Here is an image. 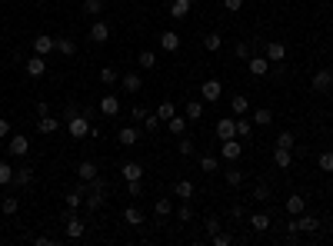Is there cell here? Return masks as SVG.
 I'll return each mask as SVG.
<instances>
[{"label": "cell", "instance_id": "e0dca14e", "mask_svg": "<svg viewBox=\"0 0 333 246\" xmlns=\"http://www.w3.org/2000/svg\"><path fill=\"white\" fill-rule=\"evenodd\" d=\"M100 113H103V117H120V100H117L113 93L100 97Z\"/></svg>", "mask_w": 333, "mask_h": 246}, {"label": "cell", "instance_id": "91938a15", "mask_svg": "<svg viewBox=\"0 0 333 246\" xmlns=\"http://www.w3.org/2000/svg\"><path fill=\"white\" fill-rule=\"evenodd\" d=\"M54 240H50V236H33V246H50Z\"/></svg>", "mask_w": 333, "mask_h": 246}, {"label": "cell", "instance_id": "52a82bcc", "mask_svg": "<svg viewBox=\"0 0 333 246\" xmlns=\"http://www.w3.org/2000/svg\"><path fill=\"white\" fill-rule=\"evenodd\" d=\"M220 93H223L220 80H203V87H200V97H203V103H217V100H220Z\"/></svg>", "mask_w": 333, "mask_h": 246}, {"label": "cell", "instance_id": "74e56055", "mask_svg": "<svg viewBox=\"0 0 333 246\" xmlns=\"http://www.w3.org/2000/svg\"><path fill=\"white\" fill-rule=\"evenodd\" d=\"M83 13H87V17H100L103 13V0H83Z\"/></svg>", "mask_w": 333, "mask_h": 246}, {"label": "cell", "instance_id": "30bf717a", "mask_svg": "<svg viewBox=\"0 0 333 246\" xmlns=\"http://www.w3.org/2000/svg\"><path fill=\"white\" fill-rule=\"evenodd\" d=\"M333 87V70H317L313 73V90L317 93H330Z\"/></svg>", "mask_w": 333, "mask_h": 246}, {"label": "cell", "instance_id": "44dd1931", "mask_svg": "<svg viewBox=\"0 0 333 246\" xmlns=\"http://www.w3.org/2000/svg\"><path fill=\"white\" fill-rule=\"evenodd\" d=\"M124 90H127V93H140V90H144V80H140V73H137V70L124 73Z\"/></svg>", "mask_w": 333, "mask_h": 246}, {"label": "cell", "instance_id": "d6986e66", "mask_svg": "<svg viewBox=\"0 0 333 246\" xmlns=\"http://www.w3.org/2000/svg\"><path fill=\"white\" fill-rule=\"evenodd\" d=\"M190 10H194L190 0H170V17H173V20H183Z\"/></svg>", "mask_w": 333, "mask_h": 246}, {"label": "cell", "instance_id": "ab89813d", "mask_svg": "<svg viewBox=\"0 0 333 246\" xmlns=\"http://www.w3.org/2000/svg\"><path fill=\"white\" fill-rule=\"evenodd\" d=\"M253 123H257V126H270L273 123V110H257V113H253Z\"/></svg>", "mask_w": 333, "mask_h": 246}, {"label": "cell", "instance_id": "d4e9b609", "mask_svg": "<svg viewBox=\"0 0 333 246\" xmlns=\"http://www.w3.org/2000/svg\"><path fill=\"white\" fill-rule=\"evenodd\" d=\"M250 226L257 230V233H267V230L273 226V220H270L267 213H253V216H250Z\"/></svg>", "mask_w": 333, "mask_h": 246}, {"label": "cell", "instance_id": "be15d7a7", "mask_svg": "<svg viewBox=\"0 0 333 246\" xmlns=\"http://www.w3.org/2000/svg\"><path fill=\"white\" fill-rule=\"evenodd\" d=\"M330 93H333V87H330Z\"/></svg>", "mask_w": 333, "mask_h": 246}, {"label": "cell", "instance_id": "94428289", "mask_svg": "<svg viewBox=\"0 0 333 246\" xmlns=\"http://www.w3.org/2000/svg\"><path fill=\"white\" fill-rule=\"evenodd\" d=\"M130 117H137V120H144V117H147V110H144V107H133V110H130Z\"/></svg>", "mask_w": 333, "mask_h": 246}, {"label": "cell", "instance_id": "f546056e", "mask_svg": "<svg viewBox=\"0 0 333 246\" xmlns=\"http://www.w3.org/2000/svg\"><path fill=\"white\" fill-rule=\"evenodd\" d=\"M77 177H80L83 183H87V180H94V177H97V163H90V160H83V163L77 166Z\"/></svg>", "mask_w": 333, "mask_h": 246}, {"label": "cell", "instance_id": "d590c367", "mask_svg": "<svg viewBox=\"0 0 333 246\" xmlns=\"http://www.w3.org/2000/svg\"><path fill=\"white\" fill-rule=\"evenodd\" d=\"M200 117H203V100H190L187 103V120H200Z\"/></svg>", "mask_w": 333, "mask_h": 246}, {"label": "cell", "instance_id": "f907efd6", "mask_svg": "<svg viewBox=\"0 0 333 246\" xmlns=\"http://www.w3.org/2000/svg\"><path fill=\"white\" fill-rule=\"evenodd\" d=\"M190 216H194V210H190V203H187V200H183V206H180V210H177V220H180V223H187V220H190Z\"/></svg>", "mask_w": 333, "mask_h": 246}, {"label": "cell", "instance_id": "f35d334b", "mask_svg": "<svg viewBox=\"0 0 333 246\" xmlns=\"http://www.w3.org/2000/svg\"><path fill=\"white\" fill-rule=\"evenodd\" d=\"M317 166H320L323 173H333V150H323L320 157H317Z\"/></svg>", "mask_w": 333, "mask_h": 246}, {"label": "cell", "instance_id": "4316f807", "mask_svg": "<svg viewBox=\"0 0 333 246\" xmlns=\"http://www.w3.org/2000/svg\"><path fill=\"white\" fill-rule=\"evenodd\" d=\"M37 130L40 133H57V130H60V120L47 113V117H40V120H37Z\"/></svg>", "mask_w": 333, "mask_h": 246}, {"label": "cell", "instance_id": "681fc988", "mask_svg": "<svg viewBox=\"0 0 333 246\" xmlns=\"http://www.w3.org/2000/svg\"><path fill=\"white\" fill-rule=\"evenodd\" d=\"M253 200H260V203H267V200H270V186H267V183H260L257 190H253Z\"/></svg>", "mask_w": 333, "mask_h": 246}, {"label": "cell", "instance_id": "7bdbcfd3", "mask_svg": "<svg viewBox=\"0 0 333 246\" xmlns=\"http://www.w3.org/2000/svg\"><path fill=\"white\" fill-rule=\"evenodd\" d=\"M7 183H13V166L7 160H0V186H7Z\"/></svg>", "mask_w": 333, "mask_h": 246}, {"label": "cell", "instance_id": "8992f818", "mask_svg": "<svg viewBox=\"0 0 333 246\" xmlns=\"http://www.w3.org/2000/svg\"><path fill=\"white\" fill-rule=\"evenodd\" d=\"M27 150H30V140H27L24 133H13L10 143H7V153H10V157H27Z\"/></svg>", "mask_w": 333, "mask_h": 246}, {"label": "cell", "instance_id": "f1b7e54d", "mask_svg": "<svg viewBox=\"0 0 333 246\" xmlns=\"http://www.w3.org/2000/svg\"><path fill=\"white\" fill-rule=\"evenodd\" d=\"M200 170L203 173H217V170H220V160H217L214 153H203V157H200Z\"/></svg>", "mask_w": 333, "mask_h": 246}, {"label": "cell", "instance_id": "83f0119b", "mask_svg": "<svg viewBox=\"0 0 333 246\" xmlns=\"http://www.w3.org/2000/svg\"><path fill=\"white\" fill-rule=\"evenodd\" d=\"M167 130L170 133H173V137H183V130H187V117H170V120H167Z\"/></svg>", "mask_w": 333, "mask_h": 246}, {"label": "cell", "instance_id": "db71d44e", "mask_svg": "<svg viewBox=\"0 0 333 246\" xmlns=\"http://www.w3.org/2000/svg\"><path fill=\"white\" fill-rule=\"evenodd\" d=\"M10 130H13L10 120H4V117H0V140H7V137H10Z\"/></svg>", "mask_w": 333, "mask_h": 246}, {"label": "cell", "instance_id": "c3c4849f", "mask_svg": "<svg viewBox=\"0 0 333 246\" xmlns=\"http://www.w3.org/2000/svg\"><path fill=\"white\" fill-rule=\"evenodd\" d=\"M223 180H226L230 186H240V183H243V173H240V170H226V173H223Z\"/></svg>", "mask_w": 333, "mask_h": 246}, {"label": "cell", "instance_id": "60d3db41", "mask_svg": "<svg viewBox=\"0 0 333 246\" xmlns=\"http://www.w3.org/2000/svg\"><path fill=\"white\" fill-rule=\"evenodd\" d=\"M177 113V107H173V103H170V100H164V103H160V107H157V117H160V123H167L170 120V117H173Z\"/></svg>", "mask_w": 333, "mask_h": 246}, {"label": "cell", "instance_id": "277c9868", "mask_svg": "<svg viewBox=\"0 0 333 246\" xmlns=\"http://www.w3.org/2000/svg\"><path fill=\"white\" fill-rule=\"evenodd\" d=\"M103 203H107V190H87V196H83V206H87V213L103 210Z\"/></svg>", "mask_w": 333, "mask_h": 246}, {"label": "cell", "instance_id": "6da1fadb", "mask_svg": "<svg viewBox=\"0 0 333 246\" xmlns=\"http://www.w3.org/2000/svg\"><path fill=\"white\" fill-rule=\"evenodd\" d=\"M60 223H63V230H67L70 240H83V236H87V223L77 216V210L67 206V210H63V216H60Z\"/></svg>", "mask_w": 333, "mask_h": 246}, {"label": "cell", "instance_id": "7c38bea8", "mask_svg": "<svg viewBox=\"0 0 333 246\" xmlns=\"http://www.w3.org/2000/svg\"><path fill=\"white\" fill-rule=\"evenodd\" d=\"M160 50L177 53V50H180V33H177V30H164V33H160Z\"/></svg>", "mask_w": 333, "mask_h": 246}, {"label": "cell", "instance_id": "ee69618b", "mask_svg": "<svg viewBox=\"0 0 333 246\" xmlns=\"http://www.w3.org/2000/svg\"><path fill=\"white\" fill-rule=\"evenodd\" d=\"M177 153H180V157H194V140L180 137V140H177Z\"/></svg>", "mask_w": 333, "mask_h": 246}, {"label": "cell", "instance_id": "3957f363", "mask_svg": "<svg viewBox=\"0 0 333 246\" xmlns=\"http://www.w3.org/2000/svg\"><path fill=\"white\" fill-rule=\"evenodd\" d=\"M220 157H223V160H230V163H233V160H240V157H243V140H240V137H233V140H220Z\"/></svg>", "mask_w": 333, "mask_h": 246}, {"label": "cell", "instance_id": "9f6ffc18", "mask_svg": "<svg viewBox=\"0 0 333 246\" xmlns=\"http://www.w3.org/2000/svg\"><path fill=\"white\" fill-rule=\"evenodd\" d=\"M233 53H237V57H247V53H250V47H247V44H243V40H240V44H237V47H233Z\"/></svg>", "mask_w": 333, "mask_h": 246}, {"label": "cell", "instance_id": "6f0895ef", "mask_svg": "<svg viewBox=\"0 0 333 246\" xmlns=\"http://www.w3.org/2000/svg\"><path fill=\"white\" fill-rule=\"evenodd\" d=\"M217 230H220V220H214V216H210V220H207V233H210V236H214V233H217Z\"/></svg>", "mask_w": 333, "mask_h": 246}, {"label": "cell", "instance_id": "8fae6325", "mask_svg": "<svg viewBox=\"0 0 333 246\" xmlns=\"http://www.w3.org/2000/svg\"><path fill=\"white\" fill-rule=\"evenodd\" d=\"M87 37L94 40V44H107V40H110V24H107V20H97V24L90 27Z\"/></svg>", "mask_w": 333, "mask_h": 246}, {"label": "cell", "instance_id": "2e32d148", "mask_svg": "<svg viewBox=\"0 0 333 246\" xmlns=\"http://www.w3.org/2000/svg\"><path fill=\"white\" fill-rule=\"evenodd\" d=\"M33 183V166H13V186H30Z\"/></svg>", "mask_w": 333, "mask_h": 246}, {"label": "cell", "instance_id": "11a10c76", "mask_svg": "<svg viewBox=\"0 0 333 246\" xmlns=\"http://www.w3.org/2000/svg\"><path fill=\"white\" fill-rule=\"evenodd\" d=\"M127 193H130V196H140V180H127Z\"/></svg>", "mask_w": 333, "mask_h": 246}, {"label": "cell", "instance_id": "ac0fdd59", "mask_svg": "<svg viewBox=\"0 0 333 246\" xmlns=\"http://www.w3.org/2000/svg\"><path fill=\"white\" fill-rule=\"evenodd\" d=\"M117 140H120V146H137L140 143V130L137 126H124V130L117 133Z\"/></svg>", "mask_w": 333, "mask_h": 246}, {"label": "cell", "instance_id": "4fadbf2b", "mask_svg": "<svg viewBox=\"0 0 333 246\" xmlns=\"http://www.w3.org/2000/svg\"><path fill=\"white\" fill-rule=\"evenodd\" d=\"M247 67H250V73H253V77H267V73H270V60L260 57V53H253V57L247 60Z\"/></svg>", "mask_w": 333, "mask_h": 246}, {"label": "cell", "instance_id": "7a4b0ae2", "mask_svg": "<svg viewBox=\"0 0 333 246\" xmlns=\"http://www.w3.org/2000/svg\"><path fill=\"white\" fill-rule=\"evenodd\" d=\"M67 133L74 140H83L90 133V113H74V117H67Z\"/></svg>", "mask_w": 333, "mask_h": 246}, {"label": "cell", "instance_id": "9a60e30c", "mask_svg": "<svg viewBox=\"0 0 333 246\" xmlns=\"http://www.w3.org/2000/svg\"><path fill=\"white\" fill-rule=\"evenodd\" d=\"M194 193H197V190H194V180H177V183H173V196H177V200H194Z\"/></svg>", "mask_w": 333, "mask_h": 246}, {"label": "cell", "instance_id": "d6a6232c", "mask_svg": "<svg viewBox=\"0 0 333 246\" xmlns=\"http://www.w3.org/2000/svg\"><path fill=\"white\" fill-rule=\"evenodd\" d=\"M230 110H233V113H237V117H243L247 110H250V100H247L243 93H237V97H233V100H230Z\"/></svg>", "mask_w": 333, "mask_h": 246}, {"label": "cell", "instance_id": "680465c9", "mask_svg": "<svg viewBox=\"0 0 333 246\" xmlns=\"http://www.w3.org/2000/svg\"><path fill=\"white\" fill-rule=\"evenodd\" d=\"M47 113H50V103L40 100V103H37V117H47Z\"/></svg>", "mask_w": 333, "mask_h": 246}, {"label": "cell", "instance_id": "bcb514c9", "mask_svg": "<svg viewBox=\"0 0 333 246\" xmlns=\"http://www.w3.org/2000/svg\"><path fill=\"white\" fill-rule=\"evenodd\" d=\"M100 83H103V87L117 83V70H113V67H103V70H100Z\"/></svg>", "mask_w": 333, "mask_h": 246}, {"label": "cell", "instance_id": "1f68e13d", "mask_svg": "<svg viewBox=\"0 0 333 246\" xmlns=\"http://www.w3.org/2000/svg\"><path fill=\"white\" fill-rule=\"evenodd\" d=\"M153 213H157L160 220H164V216H170V213H173V203H170V196H160V200L153 203Z\"/></svg>", "mask_w": 333, "mask_h": 246}, {"label": "cell", "instance_id": "cb8c5ba5", "mask_svg": "<svg viewBox=\"0 0 333 246\" xmlns=\"http://www.w3.org/2000/svg\"><path fill=\"white\" fill-rule=\"evenodd\" d=\"M290 163H293V150H283V146H277V150H273V166L287 170Z\"/></svg>", "mask_w": 333, "mask_h": 246}, {"label": "cell", "instance_id": "f6af8a7d", "mask_svg": "<svg viewBox=\"0 0 333 246\" xmlns=\"http://www.w3.org/2000/svg\"><path fill=\"white\" fill-rule=\"evenodd\" d=\"M277 146H283V150H293V146H296V140H293V133H290V130H283V133H280V137H277Z\"/></svg>", "mask_w": 333, "mask_h": 246}, {"label": "cell", "instance_id": "5bb4252c", "mask_svg": "<svg viewBox=\"0 0 333 246\" xmlns=\"http://www.w3.org/2000/svg\"><path fill=\"white\" fill-rule=\"evenodd\" d=\"M217 137L220 140H233L237 137V120H233V117H220V123H217Z\"/></svg>", "mask_w": 333, "mask_h": 246}, {"label": "cell", "instance_id": "836d02e7", "mask_svg": "<svg viewBox=\"0 0 333 246\" xmlns=\"http://www.w3.org/2000/svg\"><path fill=\"white\" fill-rule=\"evenodd\" d=\"M137 63H140V70H153V67H157V53H153V50H140Z\"/></svg>", "mask_w": 333, "mask_h": 246}, {"label": "cell", "instance_id": "b9f144b4", "mask_svg": "<svg viewBox=\"0 0 333 246\" xmlns=\"http://www.w3.org/2000/svg\"><path fill=\"white\" fill-rule=\"evenodd\" d=\"M250 133H253V120H243V117H240V120H237V137L240 140H250Z\"/></svg>", "mask_w": 333, "mask_h": 246}, {"label": "cell", "instance_id": "8d00e7d4", "mask_svg": "<svg viewBox=\"0 0 333 246\" xmlns=\"http://www.w3.org/2000/svg\"><path fill=\"white\" fill-rule=\"evenodd\" d=\"M120 173H124V180H140V177H144V166H140V163H124V170H120Z\"/></svg>", "mask_w": 333, "mask_h": 246}, {"label": "cell", "instance_id": "ba28073f", "mask_svg": "<svg viewBox=\"0 0 333 246\" xmlns=\"http://www.w3.org/2000/svg\"><path fill=\"white\" fill-rule=\"evenodd\" d=\"M264 57L270 63H283V60H287V47H283L280 40H270V44L264 47Z\"/></svg>", "mask_w": 333, "mask_h": 246}, {"label": "cell", "instance_id": "9c48e42d", "mask_svg": "<svg viewBox=\"0 0 333 246\" xmlns=\"http://www.w3.org/2000/svg\"><path fill=\"white\" fill-rule=\"evenodd\" d=\"M24 70H27V77H33V80H37V77H44V73H47V60L40 57V53H33V57L24 63Z\"/></svg>", "mask_w": 333, "mask_h": 246}, {"label": "cell", "instance_id": "603a6c76", "mask_svg": "<svg viewBox=\"0 0 333 246\" xmlns=\"http://www.w3.org/2000/svg\"><path fill=\"white\" fill-rule=\"evenodd\" d=\"M303 210H307V200H303L300 193H293V196H287V213L290 216H300Z\"/></svg>", "mask_w": 333, "mask_h": 246}, {"label": "cell", "instance_id": "f5cc1de1", "mask_svg": "<svg viewBox=\"0 0 333 246\" xmlns=\"http://www.w3.org/2000/svg\"><path fill=\"white\" fill-rule=\"evenodd\" d=\"M240 7H243V0H223V10H230V13H237Z\"/></svg>", "mask_w": 333, "mask_h": 246}, {"label": "cell", "instance_id": "816d5d0a", "mask_svg": "<svg viewBox=\"0 0 333 246\" xmlns=\"http://www.w3.org/2000/svg\"><path fill=\"white\" fill-rule=\"evenodd\" d=\"M230 243H233V236H230V233H220V230L214 233V246H230Z\"/></svg>", "mask_w": 333, "mask_h": 246}, {"label": "cell", "instance_id": "6125c7cd", "mask_svg": "<svg viewBox=\"0 0 333 246\" xmlns=\"http://www.w3.org/2000/svg\"><path fill=\"white\" fill-rule=\"evenodd\" d=\"M190 4H203V0H190Z\"/></svg>", "mask_w": 333, "mask_h": 246}, {"label": "cell", "instance_id": "484cf974", "mask_svg": "<svg viewBox=\"0 0 333 246\" xmlns=\"http://www.w3.org/2000/svg\"><path fill=\"white\" fill-rule=\"evenodd\" d=\"M124 220L130 223V226H144V210H140V206H127L124 210Z\"/></svg>", "mask_w": 333, "mask_h": 246}, {"label": "cell", "instance_id": "ffe728a7", "mask_svg": "<svg viewBox=\"0 0 333 246\" xmlns=\"http://www.w3.org/2000/svg\"><path fill=\"white\" fill-rule=\"evenodd\" d=\"M50 50H54V37H47V33H37V37H33V53L47 57Z\"/></svg>", "mask_w": 333, "mask_h": 246}, {"label": "cell", "instance_id": "4dcf8cb0", "mask_svg": "<svg viewBox=\"0 0 333 246\" xmlns=\"http://www.w3.org/2000/svg\"><path fill=\"white\" fill-rule=\"evenodd\" d=\"M17 210H20V200H17V196H4V200H0V213H4V216H13Z\"/></svg>", "mask_w": 333, "mask_h": 246}, {"label": "cell", "instance_id": "7402d4cb", "mask_svg": "<svg viewBox=\"0 0 333 246\" xmlns=\"http://www.w3.org/2000/svg\"><path fill=\"white\" fill-rule=\"evenodd\" d=\"M54 50L63 53V57H74V53H77V44L70 37H54Z\"/></svg>", "mask_w": 333, "mask_h": 246}, {"label": "cell", "instance_id": "5b68a950", "mask_svg": "<svg viewBox=\"0 0 333 246\" xmlns=\"http://www.w3.org/2000/svg\"><path fill=\"white\" fill-rule=\"evenodd\" d=\"M83 196H87V183L80 180V183H77V186L70 190L67 196H63V206H70V210H80V206H83Z\"/></svg>", "mask_w": 333, "mask_h": 246}, {"label": "cell", "instance_id": "7dc6e473", "mask_svg": "<svg viewBox=\"0 0 333 246\" xmlns=\"http://www.w3.org/2000/svg\"><path fill=\"white\" fill-rule=\"evenodd\" d=\"M144 126H147V133H157L160 130V117L157 113H147L144 117Z\"/></svg>", "mask_w": 333, "mask_h": 246}, {"label": "cell", "instance_id": "e575fe53", "mask_svg": "<svg viewBox=\"0 0 333 246\" xmlns=\"http://www.w3.org/2000/svg\"><path fill=\"white\" fill-rule=\"evenodd\" d=\"M220 47H223V37H220V33H207V37H203V50L217 53Z\"/></svg>", "mask_w": 333, "mask_h": 246}]
</instances>
